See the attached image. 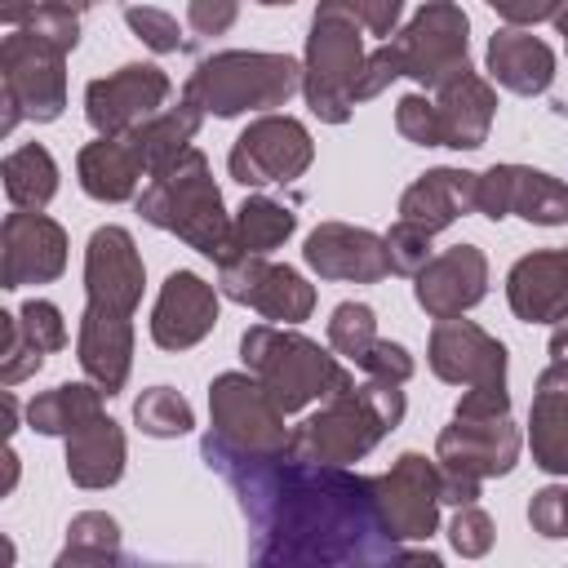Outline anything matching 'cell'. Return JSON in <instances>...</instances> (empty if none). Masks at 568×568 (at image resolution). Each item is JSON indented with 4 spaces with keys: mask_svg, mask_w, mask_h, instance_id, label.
<instances>
[]
</instances>
